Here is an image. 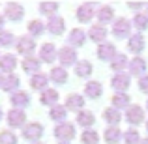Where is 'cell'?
<instances>
[{
    "mask_svg": "<svg viewBox=\"0 0 148 144\" xmlns=\"http://www.w3.org/2000/svg\"><path fill=\"white\" fill-rule=\"evenodd\" d=\"M54 137L60 139L62 142H68V141H71V139L75 137V127H73L71 124H68V122L58 124V126L54 127Z\"/></svg>",
    "mask_w": 148,
    "mask_h": 144,
    "instance_id": "cell-1",
    "label": "cell"
},
{
    "mask_svg": "<svg viewBox=\"0 0 148 144\" xmlns=\"http://www.w3.org/2000/svg\"><path fill=\"white\" fill-rule=\"evenodd\" d=\"M15 47L21 54H25V56H30V54L34 53V49H36V41H34V38L30 36H21L17 41H15Z\"/></svg>",
    "mask_w": 148,
    "mask_h": 144,
    "instance_id": "cell-2",
    "label": "cell"
},
{
    "mask_svg": "<svg viewBox=\"0 0 148 144\" xmlns=\"http://www.w3.org/2000/svg\"><path fill=\"white\" fill-rule=\"evenodd\" d=\"M43 135V126L38 122H32V124H26L23 127V137L26 141H38V139Z\"/></svg>",
    "mask_w": 148,
    "mask_h": 144,
    "instance_id": "cell-3",
    "label": "cell"
},
{
    "mask_svg": "<svg viewBox=\"0 0 148 144\" xmlns=\"http://www.w3.org/2000/svg\"><path fill=\"white\" fill-rule=\"evenodd\" d=\"M4 15H6V19H10V21H21L23 15H25V8L17 2H10L4 8Z\"/></svg>",
    "mask_w": 148,
    "mask_h": 144,
    "instance_id": "cell-4",
    "label": "cell"
},
{
    "mask_svg": "<svg viewBox=\"0 0 148 144\" xmlns=\"http://www.w3.org/2000/svg\"><path fill=\"white\" fill-rule=\"evenodd\" d=\"M6 118H8V126L10 127H25L26 114H25V111H21V109H11V111L6 114Z\"/></svg>",
    "mask_w": 148,
    "mask_h": 144,
    "instance_id": "cell-5",
    "label": "cell"
},
{
    "mask_svg": "<svg viewBox=\"0 0 148 144\" xmlns=\"http://www.w3.org/2000/svg\"><path fill=\"white\" fill-rule=\"evenodd\" d=\"M130 30H131V25L127 19H116L114 25H112V34L114 38L122 40V38H127L130 36Z\"/></svg>",
    "mask_w": 148,
    "mask_h": 144,
    "instance_id": "cell-6",
    "label": "cell"
},
{
    "mask_svg": "<svg viewBox=\"0 0 148 144\" xmlns=\"http://www.w3.org/2000/svg\"><path fill=\"white\" fill-rule=\"evenodd\" d=\"M130 75H126V73H116L114 77H112V81H111V84H112V88L116 90V94H126V90H127V86H130Z\"/></svg>",
    "mask_w": 148,
    "mask_h": 144,
    "instance_id": "cell-7",
    "label": "cell"
},
{
    "mask_svg": "<svg viewBox=\"0 0 148 144\" xmlns=\"http://www.w3.org/2000/svg\"><path fill=\"white\" fill-rule=\"evenodd\" d=\"M58 60H60L62 68H64V66L75 64V62H77V53H75V49H71V47H62L60 51H58Z\"/></svg>",
    "mask_w": 148,
    "mask_h": 144,
    "instance_id": "cell-8",
    "label": "cell"
},
{
    "mask_svg": "<svg viewBox=\"0 0 148 144\" xmlns=\"http://www.w3.org/2000/svg\"><path fill=\"white\" fill-rule=\"evenodd\" d=\"M126 120L130 124H133V126H137V124H141L143 120H145V111H143L139 105H131V107H127Z\"/></svg>",
    "mask_w": 148,
    "mask_h": 144,
    "instance_id": "cell-9",
    "label": "cell"
},
{
    "mask_svg": "<svg viewBox=\"0 0 148 144\" xmlns=\"http://www.w3.org/2000/svg\"><path fill=\"white\" fill-rule=\"evenodd\" d=\"M64 28H66V23H64V19L60 17V15H53V17H49V21H47V30L51 34H54V36H60L62 32H64Z\"/></svg>",
    "mask_w": 148,
    "mask_h": 144,
    "instance_id": "cell-10",
    "label": "cell"
},
{
    "mask_svg": "<svg viewBox=\"0 0 148 144\" xmlns=\"http://www.w3.org/2000/svg\"><path fill=\"white\" fill-rule=\"evenodd\" d=\"M40 60L45 62V64H51V62L56 60V47L53 43H43L40 47Z\"/></svg>",
    "mask_w": 148,
    "mask_h": 144,
    "instance_id": "cell-11",
    "label": "cell"
},
{
    "mask_svg": "<svg viewBox=\"0 0 148 144\" xmlns=\"http://www.w3.org/2000/svg\"><path fill=\"white\" fill-rule=\"evenodd\" d=\"M17 68V58H15V54H4V56H0V71L4 73H13V69Z\"/></svg>",
    "mask_w": 148,
    "mask_h": 144,
    "instance_id": "cell-12",
    "label": "cell"
},
{
    "mask_svg": "<svg viewBox=\"0 0 148 144\" xmlns=\"http://www.w3.org/2000/svg\"><path fill=\"white\" fill-rule=\"evenodd\" d=\"M10 101H11V105H13V109H21V111H23V107L30 105V96L26 94V92L17 90L15 94H11Z\"/></svg>",
    "mask_w": 148,
    "mask_h": 144,
    "instance_id": "cell-13",
    "label": "cell"
},
{
    "mask_svg": "<svg viewBox=\"0 0 148 144\" xmlns=\"http://www.w3.org/2000/svg\"><path fill=\"white\" fill-rule=\"evenodd\" d=\"M19 84H21V81H19L17 75H13V73H10V75H4V81H2V90L4 92H17L19 90Z\"/></svg>",
    "mask_w": 148,
    "mask_h": 144,
    "instance_id": "cell-14",
    "label": "cell"
},
{
    "mask_svg": "<svg viewBox=\"0 0 148 144\" xmlns=\"http://www.w3.org/2000/svg\"><path fill=\"white\" fill-rule=\"evenodd\" d=\"M98 56L101 58V60H111L116 56V49L112 43H109V41H103V43L98 47Z\"/></svg>",
    "mask_w": 148,
    "mask_h": 144,
    "instance_id": "cell-15",
    "label": "cell"
},
{
    "mask_svg": "<svg viewBox=\"0 0 148 144\" xmlns=\"http://www.w3.org/2000/svg\"><path fill=\"white\" fill-rule=\"evenodd\" d=\"M94 4L88 2V4H83V6H79V10H77V19H79L81 23H88L92 17H94Z\"/></svg>",
    "mask_w": 148,
    "mask_h": 144,
    "instance_id": "cell-16",
    "label": "cell"
},
{
    "mask_svg": "<svg viewBox=\"0 0 148 144\" xmlns=\"http://www.w3.org/2000/svg\"><path fill=\"white\" fill-rule=\"evenodd\" d=\"M127 66H130V75H137V77H141L143 73L146 71V60H145V58H141V56L133 58V60H131Z\"/></svg>",
    "mask_w": 148,
    "mask_h": 144,
    "instance_id": "cell-17",
    "label": "cell"
},
{
    "mask_svg": "<svg viewBox=\"0 0 148 144\" xmlns=\"http://www.w3.org/2000/svg\"><path fill=\"white\" fill-rule=\"evenodd\" d=\"M40 66H41V60H40V58L26 56L25 60H23V69H25L26 73H32V75L40 73Z\"/></svg>",
    "mask_w": 148,
    "mask_h": 144,
    "instance_id": "cell-18",
    "label": "cell"
},
{
    "mask_svg": "<svg viewBox=\"0 0 148 144\" xmlns=\"http://www.w3.org/2000/svg\"><path fill=\"white\" fill-rule=\"evenodd\" d=\"M127 49L131 51V53H143V49H145V38H143V34H133V36L130 38V41H127Z\"/></svg>",
    "mask_w": 148,
    "mask_h": 144,
    "instance_id": "cell-19",
    "label": "cell"
},
{
    "mask_svg": "<svg viewBox=\"0 0 148 144\" xmlns=\"http://www.w3.org/2000/svg\"><path fill=\"white\" fill-rule=\"evenodd\" d=\"M84 40H86V34H84V30H81V28H73L71 32H69V36H68L69 45H73V47H81V45L84 43Z\"/></svg>",
    "mask_w": 148,
    "mask_h": 144,
    "instance_id": "cell-20",
    "label": "cell"
},
{
    "mask_svg": "<svg viewBox=\"0 0 148 144\" xmlns=\"http://www.w3.org/2000/svg\"><path fill=\"white\" fill-rule=\"evenodd\" d=\"M40 101H41V105H51V107H54L56 101H58V92L53 90V88H45L40 96Z\"/></svg>",
    "mask_w": 148,
    "mask_h": 144,
    "instance_id": "cell-21",
    "label": "cell"
},
{
    "mask_svg": "<svg viewBox=\"0 0 148 144\" xmlns=\"http://www.w3.org/2000/svg\"><path fill=\"white\" fill-rule=\"evenodd\" d=\"M47 83H49V77L45 75V73H36V75H32V79H30V86H32L34 90H41V92L47 88Z\"/></svg>",
    "mask_w": 148,
    "mask_h": 144,
    "instance_id": "cell-22",
    "label": "cell"
},
{
    "mask_svg": "<svg viewBox=\"0 0 148 144\" xmlns=\"http://www.w3.org/2000/svg\"><path fill=\"white\" fill-rule=\"evenodd\" d=\"M83 105H84V99H83V96H79V94H71V96H68V99H66V109H71V111H79L81 112Z\"/></svg>",
    "mask_w": 148,
    "mask_h": 144,
    "instance_id": "cell-23",
    "label": "cell"
},
{
    "mask_svg": "<svg viewBox=\"0 0 148 144\" xmlns=\"http://www.w3.org/2000/svg\"><path fill=\"white\" fill-rule=\"evenodd\" d=\"M51 118L54 120V122H60V124H64V120H66V116H68V109L66 107H62V105H54V107H51Z\"/></svg>",
    "mask_w": 148,
    "mask_h": 144,
    "instance_id": "cell-24",
    "label": "cell"
},
{
    "mask_svg": "<svg viewBox=\"0 0 148 144\" xmlns=\"http://www.w3.org/2000/svg\"><path fill=\"white\" fill-rule=\"evenodd\" d=\"M51 81H54L56 84H64L66 81H68V73H66V69L62 68V66L53 68V69H51Z\"/></svg>",
    "mask_w": 148,
    "mask_h": 144,
    "instance_id": "cell-25",
    "label": "cell"
},
{
    "mask_svg": "<svg viewBox=\"0 0 148 144\" xmlns=\"http://www.w3.org/2000/svg\"><path fill=\"white\" fill-rule=\"evenodd\" d=\"M94 122H96V118L90 111H81L79 114H77V124L83 126V127H90Z\"/></svg>",
    "mask_w": 148,
    "mask_h": 144,
    "instance_id": "cell-26",
    "label": "cell"
},
{
    "mask_svg": "<svg viewBox=\"0 0 148 144\" xmlns=\"http://www.w3.org/2000/svg\"><path fill=\"white\" fill-rule=\"evenodd\" d=\"M84 92H86L88 97H99L103 94V86H101V83H98V81H90L86 84V88H84Z\"/></svg>",
    "mask_w": 148,
    "mask_h": 144,
    "instance_id": "cell-27",
    "label": "cell"
},
{
    "mask_svg": "<svg viewBox=\"0 0 148 144\" xmlns=\"http://www.w3.org/2000/svg\"><path fill=\"white\" fill-rule=\"evenodd\" d=\"M90 38L94 41H98V43H101V41L107 38V30H105V26L103 25H94L90 28Z\"/></svg>",
    "mask_w": 148,
    "mask_h": 144,
    "instance_id": "cell-28",
    "label": "cell"
},
{
    "mask_svg": "<svg viewBox=\"0 0 148 144\" xmlns=\"http://www.w3.org/2000/svg\"><path fill=\"white\" fill-rule=\"evenodd\" d=\"M120 139H122V133H120V129L116 126H111V127H107V129H105V141H107L109 144L118 142Z\"/></svg>",
    "mask_w": 148,
    "mask_h": 144,
    "instance_id": "cell-29",
    "label": "cell"
},
{
    "mask_svg": "<svg viewBox=\"0 0 148 144\" xmlns=\"http://www.w3.org/2000/svg\"><path fill=\"white\" fill-rule=\"evenodd\" d=\"M75 73H77L79 77H88V75H92V64H90V62H86V60L77 62V64H75Z\"/></svg>",
    "mask_w": 148,
    "mask_h": 144,
    "instance_id": "cell-30",
    "label": "cell"
},
{
    "mask_svg": "<svg viewBox=\"0 0 148 144\" xmlns=\"http://www.w3.org/2000/svg\"><path fill=\"white\" fill-rule=\"evenodd\" d=\"M103 118H105V122H109V124H112V126H116V124L122 120V116H120L118 109L111 107V109H107V111L103 112Z\"/></svg>",
    "mask_w": 148,
    "mask_h": 144,
    "instance_id": "cell-31",
    "label": "cell"
},
{
    "mask_svg": "<svg viewBox=\"0 0 148 144\" xmlns=\"http://www.w3.org/2000/svg\"><path fill=\"white\" fill-rule=\"evenodd\" d=\"M112 15H114V11H112V8H111V6H101L99 10H98V19H99V25L112 21Z\"/></svg>",
    "mask_w": 148,
    "mask_h": 144,
    "instance_id": "cell-32",
    "label": "cell"
},
{
    "mask_svg": "<svg viewBox=\"0 0 148 144\" xmlns=\"http://www.w3.org/2000/svg\"><path fill=\"white\" fill-rule=\"evenodd\" d=\"M28 32H30V38H36V36H41V34L45 32V25L41 21H38V19H34V21L28 23Z\"/></svg>",
    "mask_w": 148,
    "mask_h": 144,
    "instance_id": "cell-33",
    "label": "cell"
},
{
    "mask_svg": "<svg viewBox=\"0 0 148 144\" xmlns=\"http://www.w3.org/2000/svg\"><path fill=\"white\" fill-rule=\"evenodd\" d=\"M127 64H130V62H127L126 54H116V56L112 58V62H111L112 69H114V71H118V73H122V69L126 68Z\"/></svg>",
    "mask_w": 148,
    "mask_h": 144,
    "instance_id": "cell-34",
    "label": "cell"
},
{
    "mask_svg": "<svg viewBox=\"0 0 148 144\" xmlns=\"http://www.w3.org/2000/svg\"><path fill=\"white\" fill-rule=\"evenodd\" d=\"M112 105H114V109L130 107V96L127 94H114L112 96Z\"/></svg>",
    "mask_w": 148,
    "mask_h": 144,
    "instance_id": "cell-35",
    "label": "cell"
},
{
    "mask_svg": "<svg viewBox=\"0 0 148 144\" xmlns=\"http://www.w3.org/2000/svg\"><path fill=\"white\" fill-rule=\"evenodd\" d=\"M15 36L10 32V30H0V45H4V47H11V45H15Z\"/></svg>",
    "mask_w": 148,
    "mask_h": 144,
    "instance_id": "cell-36",
    "label": "cell"
},
{
    "mask_svg": "<svg viewBox=\"0 0 148 144\" xmlns=\"http://www.w3.org/2000/svg\"><path fill=\"white\" fill-rule=\"evenodd\" d=\"M0 144H17V135L10 129L0 131Z\"/></svg>",
    "mask_w": 148,
    "mask_h": 144,
    "instance_id": "cell-37",
    "label": "cell"
},
{
    "mask_svg": "<svg viewBox=\"0 0 148 144\" xmlns=\"http://www.w3.org/2000/svg\"><path fill=\"white\" fill-rule=\"evenodd\" d=\"M81 141H83V144H98L99 135L96 133V131H92V129H84V133H83V137H81Z\"/></svg>",
    "mask_w": 148,
    "mask_h": 144,
    "instance_id": "cell-38",
    "label": "cell"
},
{
    "mask_svg": "<svg viewBox=\"0 0 148 144\" xmlns=\"http://www.w3.org/2000/svg\"><path fill=\"white\" fill-rule=\"evenodd\" d=\"M40 11H41V13H45V15H51V17H53V15L58 11V4H56V2H43V4H40Z\"/></svg>",
    "mask_w": 148,
    "mask_h": 144,
    "instance_id": "cell-39",
    "label": "cell"
},
{
    "mask_svg": "<svg viewBox=\"0 0 148 144\" xmlns=\"http://www.w3.org/2000/svg\"><path fill=\"white\" fill-rule=\"evenodd\" d=\"M124 141H126V144H141V137L135 129H127L124 133Z\"/></svg>",
    "mask_w": 148,
    "mask_h": 144,
    "instance_id": "cell-40",
    "label": "cell"
},
{
    "mask_svg": "<svg viewBox=\"0 0 148 144\" xmlns=\"http://www.w3.org/2000/svg\"><path fill=\"white\" fill-rule=\"evenodd\" d=\"M135 26H137L139 30H146L148 28V17H146L145 13L135 15Z\"/></svg>",
    "mask_w": 148,
    "mask_h": 144,
    "instance_id": "cell-41",
    "label": "cell"
},
{
    "mask_svg": "<svg viewBox=\"0 0 148 144\" xmlns=\"http://www.w3.org/2000/svg\"><path fill=\"white\" fill-rule=\"evenodd\" d=\"M139 88H141V92L148 94V75H143L141 79H139Z\"/></svg>",
    "mask_w": 148,
    "mask_h": 144,
    "instance_id": "cell-42",
    "label": "cell"
},
{
    "mask_svg": "<svg viewBox=\"0 0 148 144\" xmlns=\"http://www.w3.org/2000/svg\"><path fill=\"white\" fill-rule=\"evenodd\" d=\"M127 8H131V10H141L143 4H127Z\"/></svg>",
    "mask_w": 148,
    "mask_h": 144,
    "instance_id": "cell-43",
    "label": "cell"
},
{
    "mask_svg": "<svg viewBox=\"0 0 148 144\" xmlns=\"http://www.w3.org/2000/svg\"><path fill=\"white\" fill-rule=\"evenodd\" d=\"M2 26H4V15H0V30H2Z\"/></svg>",
    "mask_w": 148,
    "mask_h": 144,
    "instance_id": "cell-44",
    "label": "cell"
},
{
    "mask_svg": "<svg viewBox=\"0 0 148 144\" xmlns=\"http://www.w3.org/2000/svg\"><path fill=\"white\" fill-rule=\"evenodd\" d=\"M2 81H4V75H0V88H2Z\"/></svg>",
    "mask_w": 148,
    "mask_h": 144,
    "instance_id": "cell-45",
    "label": "cell"
},
{
    "mask_svg": "<svg viewBox=\"0 0 148 144\" xmlns=\"http://www.w3.org/2000/svg\"><path fill=\"white\" fill-rule=\"evenodd\" d=\"M2 114H4V112H2V109H0V120H2Z\"/></svg>",
    "mask_w": 148,
    "mask_h": 144,
    "instance_id": "cell-46",
    "label": "cell"
},
{
    "mask_svg": "<svg viewBox=\"0 0 148 144\" xmlns=\"http://www.w3.org/2000/svg\"><path fill=\"white\" fill-rule=\"evenodd\" d=\"M141 144H148V139H146V141H143V142H141Z\"/></svg>",
    "mask_w": 148,
    "mask_h": 144,
    "instance_id": "cell-47",
    "label": "cell"
},
{
    "mask_svg": "<svg viewBox=\"0 0 148 144\" xmlns=\"http://www.w3.org/2000/svg\"><path fill=\"white\" fill-rule=\"evenodd\" d=\"M58 144H68V142H58Z\"/></svg>",
    "mask_w": 148,
    "mask_h": 144,
    "instance_id": "cell-48",
    "label": "cell"
},
{
    "mask_svg": "<svg viewBox=\"0 0 148 144\" xmlns=\"http://www.w3.org/2000/svg\"><path fill=\"white\" fill-rule=\"evenodd\" d=\"M146 131H148V122H146Z\"/></svg>",
    "mask_w": 148,
    "mask_h": 144,
    "instance_id": "cell-49",
    "label": "cell"
},
{
    "mask_svg": "<svg viewBox=\"0 0 148 144\" xmlns=\"http://www.w3.org/2000/svg\"><path fill=\"white\" fill-rule=\"evenodd\" d=\"M146 109H148V101H146Z\"/></svg>",
    "mask_w": 148,
    "mask_h": 144,
    "instance_id": "cell-50",
    "label": "cell"
},
{
    "mask_svg": "<svg viewBox=\"0 0 148 144\" xmlns=\"http://www.w3.org/2000/svg\"><path fill=\"white\" fill-rule=\"evenodd\" d=\"M34 144H41V142H34Z\"/></svg>",
    "mask_w": 148,
    "mask_h": 144,
    "instance_id": "cell-51",
    "label": "cell"
}]
</instances>
